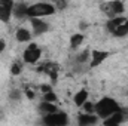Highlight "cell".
<instances>
[{"instance_id": "cell-1", "label": "cell", "mask_w": 128, "mask_h": 126, "mask_svg": "<svg viewBox=\"0 0 128 126\" xmlns=\"http://www.w3.org/2000/svg\"><path fill=\"white\" fill-rule=\"evenodd\" d=\"M96 110H97V113L100 114V117H107V116H110V114H113L116 111H121L119 105L113 99H110V98H103L96 105Z\"/></svg>"}, {"instance_id": "cell-2", "label": "cell", "mask_w": 128, "mask_h": 126, "mask_svg": "<svg viewBox=\"0 0 128 126\" xmlns=\"http://www.w3.org/2000/svg\"><path fill=\"white\" fill-rule=\"evenodd\" d=\"M55 9L52 4L49 3H36L28 7L27 10V16H43V15H51L54 13Z\"/></svg>"}, {"instance_id": "cell-3", "label": "cell", "mask_w": 128, "mask_h": 126, "mask_svg": "<svg viewBox=\"0 0 128 126\" xmlns=\"http://www.w3.org/2000/svg\"><path fill=\"white\" fill-rule=\"evenodd\" d=\"M43 122L49 126H60V125L67 123V116H66L64 113H58V114L49 113V114L43 119Z\"/></svg>"}, {"instance_id": "cell-4", "label": "cell", "mask_w": 128, "mask_h": 126, "mask_svg": "<svg viewBox=\"0 0 128 126\" xmlns=\"http://www.w3.org/2000/svg\"><path fill=\"white\" fill-rule=\"evenodd\" d=\"M40 58V49H37V46L34 43H30L28 48L24 52V60L26 63H36Z\"/></svg>"}, {"instance_id": "cell-5", "label": "cell", "mask_w": 128, "mask_h": 126, "mask_svg": "<svg viewBox=\"0 0 128 126\" xmlns=\"http://www.w3.org/2000/svg\"><path fill=\"white\" fill-rule=\"evenodd\" d=\"M107 55H109V54L104 52V51H94V52H92V58H94V60H92V63H91V67H97L103 60L107 58Z\"/></svg>"}, {"instance_id": "cell-6", "label": "cell", "mask_w": 128, "mask_h": 126, "mask_svg": "<svg viewBox=\"0 0 128 126\" xmlns=\"http://www.w3.org/2000/svg\"><path fill=\"white\" fill-rule=\"evenodd\" d=\"M122 122V114H121V111H116V113H113V114H110V119H107V120H104V123L106 125H119Z\"/></svg>"}, {"instance_id": "cell-7", "label": "cell", "mask_w": 128, "mask_h": 126, "mask_svg": "<svg viewBox=\"0 0 128 126\" xmlns=\"http://www.w3.org/2000/svg\"><path fill=\"white\" fill-rule=\"evenodd\" d=\"M32 24H33L34 31L37 33V34H40V33H43V31H46V30H48V24H45V22H43V21H40V19H33Z\"/></svg>"}, {"instance_id": "cell-8", "label": "cell", "mask_w": 128, "mask_h": 126, "mask_svg": "<svg viewBox=\"0 0 128 126\" xmlns=\"http://www.w3.org/2000/svg\"><path fill=\"white\" fill-rule=\"evenodd\" d=\"M97 122V117L96 116H90V114H82L80 117H79V123L82 126L85 125H94Z\"/></svg>"}, {"instance_id": "cell-9", "label": "cell", "mask_w": 128, "mask_h": 126, "mask_svg": "<svg viewBox=\"0 0 128 126\" xmlns=\"http://www.w3.org/2000/svg\"><path fill=\"white\" fill-rule=\"evenodd\" d=\"M27 10H28V7H27L26 4L20 3V4H16V7H15V16L24 18V16H27Z\"/></svg>"}, {"instance_id": "cell-10", "label": "cell", "mask_w": 128, "mask_h": 126, "mask_svg": "<svg viewBox=\"0 0 128 126\" xmlns=\"http://www.w3.org/2000/svg\"><path fill=\"white\" fill-rule=\"evenodd\" d=\"M113 34H115V36H118V37H122V36L128 34V21L125 22V24L118 25V27H116V30L113 31Z\"/></svg>"}, {"instance_id": "cell-11", "label": "cell", "mask_w": 128, "mask_h": 126, "mask_svg": "<svg viewBox=\"0 0 128 126\" xmlns=\"http://www.w3.org/2000/svg\"><path fill=\"white\" fill-rule=\"evenodd\" d=\"M9 16H10V9L0 4V21H9Z\"/></svg>"}, {"instance_id": "cell-12", "label": "cell", "mask_w": 128, "mask_h": 126, "mask_svg": "<svg viewBox=\"0 0 128 126\" xmlns=\"http://www.w3.org/2000/svg\"><path fill=\"white\" fill-rule=\"evenodd\" d=\"M16 39L20 42H28L30 40V33L27 31V30H24V28H21V30L16 31Z\"/></svg>"}, {"instance_id": "cell-13", "label": "cell", "mask_w": 128, "mask_h": 126, "mask_svg": "<svg viewBox=\"0 0 128 126\" xmlns=\"http://www.w3.org/2000/svg\"><path fill=\"white\" fill-rule=\"evenodd\" d=\"M40 110H42L43 113H46V114H49V113H55V105H52V102L46 101V102H43V104L40 105Z\"/></svg>"}, {"instance_id": "cell-14", "label": "cell", "mask_w": 128, "mask_h": 126, "mask_svg": "<svg viewBox=\"0 0 128 126\" xmlns=\"http://www.w3.org/2000/svg\"><path fill=\"white\" fill-rule=\"evenodd\" d=\"M86 96H88L86 91H80L79 94L74 96V102H76V105H82V104L86 101Z\"/></svg>"}, {"instance_id": "cell-15", "label": "cell", "mask_w": 128, "mask_h": 126, "mask_svg": "<svg viewBox=\"0 0 128 126\" xmlns=\"http://www.w3.org/2000/svg\"><path fill=\"white\" fill-rule=\"evenodd\" d=\"M110 4H112V10H113V13H122V12H124V4H122V1L115 0V1L110 3Z\"/></svg>"}, {"instance_id": "cell-16", "label": "cell", "mask_w": 128, "mask_h": 126, "mask_svg": "<svg viewBox=\"0 0 128 126\" xmlns=\"http://www.w3.org/2000/svg\"><path fill=\"white\" fill-rule=\"evenodd\" d=\"M82 40H84V36H82V34H74V36L72 37V40H70V43H72V48H76V46H79V45L82 43Z\"/></svg>"}, {"instance_id": "cell-17", "label": "cell", "mask_w": 128, "mask_h": 126, "mask_svg": "<svg viewBox=\"0 0 128 126\" xmlns=\"http://www.w3.org/2000/svg\"><path fill=\"white\" fill-rule=\"evenodd\" d=\"M45 99H46V101H49V102H54V101H57V96L49 91V92H46V94H45Z\"/></svg>"}, {"instance_id": "cell-18", "label": "cell", "mask_w": 128, "mask_h": 126, "mask_svg": "<svg viewBox=\"0 0 128 126\" xmlns=\"http://www.w3.org/2000/svg\"><path fill=\"white\" fill-rule=\"evenodd\" d=\"M20 71H21V64H14L12 65V74L14 76H16V74H20Z\"/></svg>"}, {"instance_id": "cell-19", "label": "cell", "mask_w": 128, "mask_h": 126, "mask_svg": "<svg viewBox=\"0 0 128 126\" xmlns=\"http://www.w3.org/2000/svg\"><path fill=\"white\" fill-rule=\"evenodd\" d=\"M0 3H2L3 6L9 7V9H12V6H14V1H12V0H0Z\"/></svg>"}, {"instance_id": "cell-20", "label": "cell", "mask_w": 128, "mask_h": 126, "mask_svg": "<svg viewBox=\"0 0 128 126\" xmlns=\"http://www.w3.org/2000/svg\"><path fill=\"white\" fill-rule=\"evenodd\" d=\"M57 6H58V9H64L66 7V1L64 0H57Z\"/></svg>"}, {"instance_id": "cell-21", "label": "cell", "mask_w": 128, "mask_h": 126, "mask_svg": "<svg viewBox=\"0 0 128 126\" xmlns=\"http://www.w3.org/2000/svg\"><path fill=\"white\" fill-rule=\"evenodd\" d=\"M86 58H88V52H84V54L79 57V61H80V63H84V61H86Z\"/></svg>"}, {"instance_id": "cell-22", "label": "cell", "mask_w": 128, "mask_h": 126, "mask_svg": "<svg viewBox=\"0 0 128 126\" xmlns=\"http://www.w3.org/2000/svg\"><path fill=\"white\" fill-rule=\"evenodd\" d=\"M85 110H86V111H88V113H91V111H92V110H94V107H92V105H91V104H90V102H88V104H85Z\"/></svg>"}, {"instance_id": "cell-23", "label": "cell", "mask_w": 128, "mask_h": 126, "mask_svg": "<svg viewBox=\"0 0 128 126\" xmlns=\"http://www.w3.org/2000/svg\"><path fill=\"white\" fill-rule=\"evenodd\" d=\"M40 89H42V91H43V92L46 94V92H49V91H51V86H48V85H43V86H42Z\"/></svg>"}, {"instance_id": "cell-24", "label": "cell", "mask_w": 128, "mask_h": 126, "mask_svg": "<svg viewBox=\"0 0 128 126\" xmlns=\"http://www.w3.org/2000/svg\"><path fill=\"white\" fill-rule=\"evenodd\" d=\"M26 94H27V96H28V98H34V94H33L32 91H27Z\"/></svg>"}, {"instance_id": "cell-25", "label": "cell", "mask_w": 128, "mask_h": 126, "mask_svg": "<svg viewBox=\"0 0 128 126\" xmlns=\"http://www.w3.org/2000/svg\"><path fill=\"white\" fill-rule=\"evenodd\" d=\"M3 49H4V42H3V40H0V52H2Z\"/></svg>"}, {"instance_id": "cell-26", "label": "cell", "mask_w": 128, "mask_h": 126, "mask_svg": "<svg viewBox=\"0 0 128 126\" xmlns=\"http://www.w3.org/2000/svg\"><path fill=\"white\" fill-rule=\"evenodd\" d=\"M18 96H20L18 92H12V98H18Z\"/></svg>"}, {"instance_id": "cell-27", "label": "cell", "mask_w": 128, "mask_h": 126, "mask_svg": "<svg viewBox=\"0 0 128 126\" xmlns=\"http://www.w3.org/2000/svg\"><path fill=\"white\" fill-rule=\"evenodd\" d=\"M127 21H128V19H127Z\"/></svg>"}]
</instances>
